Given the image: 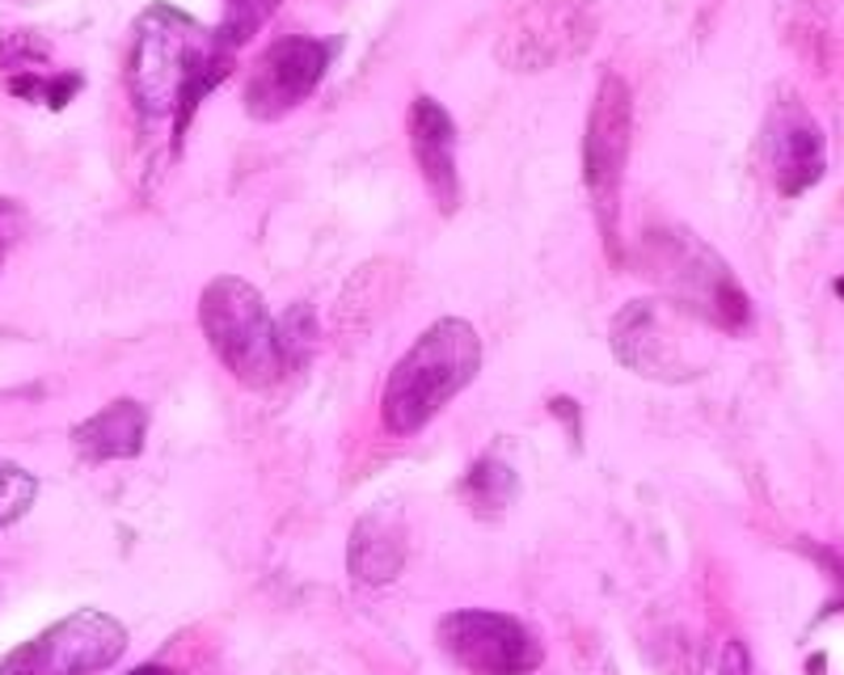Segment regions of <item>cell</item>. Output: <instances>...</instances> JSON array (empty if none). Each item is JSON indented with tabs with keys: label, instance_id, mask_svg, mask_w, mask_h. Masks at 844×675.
Instances as JSON below:
<instances>
[{
	"label": "cell",
	"instance_id": "6da1fadb",
	"mask_svg": "<svg viewBox=\"0 0 844 675\" xmlns=\"http://www.w3.org/2000/svg\"><path fill=\"white\" fill-rule=\"evenodd\" d=\"M229 42L215 30L173 9L152 4L131 26L127 42V93L144 123L173 119L178 135L187 131L194 105L208 98L232 68Z\"/></svg>",
	"mask_w": 844,
	"mask_h": 675
},
{
	"label": "cell",
	"instance_id": "7a4b0ae2",
	"mask_svg": "<svg viewBox=\"0 0 844 675\" xmlns=\"http://www.w3.org/2000/svg\"><path fill=\"white\" fill-rule=\"evenodd\" d=\"M482 367V338L464 316H440L426 325L414 346L393 363L380 389V414L393 435H414L461 397Z\"/></svg>",
	"mask_w": 844,
	"mask_h": 675
},
{
	"label": "cell",
	"instance_id": "3957f363",
	"mask_svg": "<svg viewBox=\"0 0 844 675\" xmlns=\"http://www.w3.org/2000/svg\"><path fill=\"white\" fill-rule=\"evenodd\" d=\"M633 262L675 309H684L689 316L714 325L722 334L747 330V321H752L747 292L738 288L726 258H717L696 232L680 229V224L646 229Z\"/></svg>",
	"mask_w": 844,
	"mask_h": 675
},
{
	"label": "cell",
	"instance_id": "277c9868",
	"mask_svg": "<svg viewBox=\"0 0 844 675\" xmlns=\"http://www.w3.org/2000/svg\"><path fill=\"white\" fill-rule=\"evenodd\" d=\"M199 325L211 355L250 389L288 376V359L279 342V316H271L262 292L241 274L211 279L199 295Z\"/></svg>",
	"mask_w": 844,
	"mask_h": 675
},
{
	"label": "cell",
	"instance_id": "5b68a950",
	"mask_svg": "<svg viewBox=\"0 0 844 675\" xmlns=\"http://www.w3.org/2000/svg\"><path fill=\"white\" fill-rule=\"evenodd\" d=\"M633 144V89L621 72H604L591 98L587 131H583V182L591 194V211L600 220L604 245L616 258L621 236V187Z\"/></svg>",
	"mask_w": 844,
	"mask_h": 675
},
{
	"label": "cell",
	"instance_id": "8992f818",
	"mask_svg": "<svg viewBox=\"0 0 844 675\" xmlns=\"http://www.w3.org/2000/svg\"><path fill=\"white\" fill-rule=\"evenodd\" d=\"M600 34V0H524L494 39L506 72H549L579 60Z\"/></svg>",
	"mask_w": 844,
	"mask_h": 675
},
{
	"label": "cell",
	"instance_id": "52a82bcc",
	"mask_svg": "<svg viewBox=\"0 0 844 675\" xmlns=\"http://www.w3.org/2000/svg\"><path fill=\"white\" fill-rule=\"evenodd\" d=\"M127 651V629L98 608L63 616L60 625L21 642L0 658V675H93L119 663Z\"/></svg>",
	"mask_w": 844,
	"mask_h": 675
},
{
	"label": "cell",
	"instance_id": "ba28073f",
	"mask_svg": "<svg viewBox=\"0 0 844 675\" xmlns=\"http://www.w3.org/2000/svg\"><path fill=\"white\" fill-rule=\"evenodd\" d=\"M440 651L469 675H532L541 667V637L520 616L494 608L448 612L435 625Z\"/></svg>",
	"mask_w": 844,
	"mask_h": 675
},
{
	"label": "cell",
	"instance_id": "9c48e42d",
	"mask_svg": "<svg viewBox=\"0 0 844 675\" xmlns=\"http://www.w3.org/2000/svg\"><path fill=\"white\" fill-rule=\"evenodd\" d=\"M684 321H696L684 309H675L672 300H633L621 313L612 316L609 342L616 363H625L630 372L646 380H689L701 376L696 359L684 338Z\"/></svg>",
	"mask_w": 844,
	"mask_h": 675
},
{
	"label": "cell",
	"instance_id": "30bf717a",
	"mask_svg": "<svg viewBox=\"0 0 844 675\" xmlns=\"http://www.w3.org/2000/svg\"><path fill=\"white\" fill-rule=\"evenodd\" d=\"M330 68V47L309 34H288V39L271 42L258 60H253L250 77H245V114L258 123H274L283 114H292L300 102L313 98Z\"/></svg>",
	"mask_w": 844,
	"mask_h": 675
},
{
	"label": "cell",
	"instance_id": "8fae6325",
	"mask_svg": "<svg viewBox=\"0 0 844 675\" xmlns=\"http://www.w3.org/2000/svg\"><path fill=\"white\" fill-rule=\"evenodd\" d=\"M764 161L785 199L811 190L827 169L823 131L798 98H781L764 119Z\"/></svg>",
	"mask_w": 844,
	"mask_h": 675
},
{
	"label": "cell",
	"instance_id": "7c38bea8",
	"mask_svg": "<svg viewBox=\"0 0 844 675\" xmlns=\"http://www.w3.org/2000/svg\"><path fill=\"white\" fill-rule=\"evenodd\" d=\"M405 131H410V152H414V165H419V178L426 182L431 199L440 203L443 215L461 208V173H456V123L452 114L443 110L435 98H414L410 102V119H405Z\"/></svg>",
	"mask_w": 844,
	"mask_h": 675
},
{
	"label": "cell",
	"instance_id": "4fadbf2b",
	"mask_svg": "<svg viewBox=\"0 0 844 675\" xmlns=\"http://www.w3.org/2000/svg\"><path fill=\"white\" fill-rule=\"evenodd\" d=\"M405 562V524H401L398 511L380 506L368 511L355 527H351V545H346V570L351 578L380 587V583H393Z\"/></svg>",
	"mask_w": 844,
	"mask_h": 675
},
{
	"label": "cell",
	"instance_id": "5bb4252c",
	"mask_svg": "<svg viewBox=\"0 0 844 675\" xmlns=\"http://www.w3.org/2000/svg\"><path fill=\"white\" fill-rule=\"evenodd\" d=\"M148 435V405L135 397L110 401L105 410H98L93 419H84L72 426V443L84 461H131L144 452Z\"/></svg>",
	"mask_w": 844,
	"mask_h": 675
},
{
	"label": "cell",
	"instance_id": "9a60e30c",
	"mask_svg": "<svg viewBox=\"0 0 844 675\" xmlns=\"http://www.w3.org/2000/svg\"><path fill=\"white\" fill-rule=\"evenodd\" d=\"M464 494L473 498V506H478L482 515H499V511L515 498V473H511L499 456H482V461L469 469V477H464Z\"/></svg>",
	"mask_w": 844,
	"mask_h": 675
},
{
	"label": "cell",
	"instance_id": "2e32d148",
	"mask_svg": "<svg viewBox=\"0 0 844 675\" xmlns=\"http://www.w3.org/2000/svg\"><path fill=\"white\" fill-rule=\"evenodd\" d=\"M279 342H283V359H288V372L304 367L316 346V313L313 304H292L288 313L279 316Z\"/></svg>",
	"mask_w": 844,
	"mask_h": 675
},
{
	"label": "cell",
	"instance_id": "e0dca14e",
	"mask_svg": "<svg viewBox=\"0 0 844 675\" xmlns=\"http://www.w3.org/2000/svg\"><path fill=\"white\" fill-rule=\"evenodd\" d=\"M274 9H279V0H224V18L215 26V34L237 51L241 42H250L267 26Z\"/></svg>",
	"mask_w": 844,
	"mask_h": 675
},
{
	"label": "cell",
	"instance_id": "ac0fdd59",
	"mask_svg": "<svg viewBox=\"0 0 844 675\" xmlns=\"http://www.w3.org/2000/svg\"><path fill=\"white\" fill-rule=\"evenodd\" d=\"M34 494H39V482L21 464L0 461V527L21 520L30 511V503H34Z\"/></svg>",
	"mask_w": 844,
	"mask_h": 675
},
{
	"label": "cell",
	"instance_id": "d6986e66",
	"mask_svg": "<svg viewBox=\"0 0 844 675\" xmlns=\"http://www.w3.org/2000/svg\"><path fill=\"white\" fill-rule=\"evenodd\" d=\"M81 89V77H60V81H42L34 72H21L9 81V93H18V98H39L42 105H51V110H60L72 93Z\"/></svg>",
	"mask_w": 844,
	"mask_h": 675
},
{
	"label": "cell",
	"instance_id": "ffe728a7",
	"mask_svg": "<svg viewBox=\"0 0 844 675\" xmlns=\"http://www.w3.org/2000/svg\"><path fill=\"white\" fill-rule=\"evenodd\" d=\"M717 675H756L752 672V654L743 642H726L717 654Z\"/></svg>",
	"mask_w": 844,
	"mask_h": 675
},
{
	"label": "cell",
	"instance_id": "44dd1931",
	"mask_svg": "<svg viewBox=\"0 0 844 675\" xmlns=\"http://www.w3.org/2000/svg\"><path fill=\"white\" fill-rule=\"evenodd\" d=\"M127 675H173L169 667H161V663H140V667H131Z\"/></svg>",
	"mask_w": 844,
	"mask_h": 675
},
{
	"label": "cell",
	"instance_id": "7402d4cb",
	"mask_svg": "<svg viewBox=\"0 0 844 675\" xmlns=\"http://www.w3.org/2000/svg\"><path fill=\"white\" fill-rule=\"evenodd\" d=\"M0 215H9V208H4V203H0ZM4 245H9V236L0 232V258H4Z\"/></svg>",
	"mask_w": 844,
	"mask_h": 675
},
{
	"label": "cell",
	"instance_id": "603a6c76",
	"mask_svg": "<svg viewBox=\"0 0 844 675\" xmlns=\"http://www.w3.org/2000/svg\"><path fill=\"white\" fill-rule=\"evenodd\" d=\"M836 295L844 300V279H836Z\"/></svg>",
	"mask_w": 844,
	"mask_h": 675
}]
</instances>
